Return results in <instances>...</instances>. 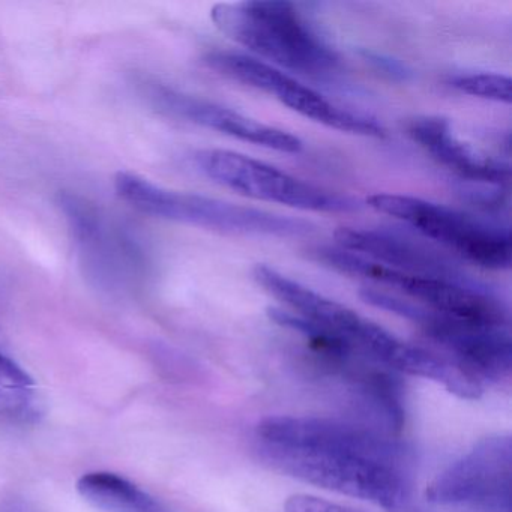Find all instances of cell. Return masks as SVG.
<instances>
[{
	"label": "cell",
	"instance_id": "2e32d148",
	"mask_svg": "<svg viewBox=\"0 0 512 512\" xmlns=\"http://www.w3.org/2000/svg\"><path fill=\"white\" fill-rule=\"evenodd\" d=\"M34 379L0 350V424H29L40 413Z\"/></svg>",
	"mask_w": 512,
	"mask_h": 512
},
{
	"label": "cell",
	"instance_id": "5b68a950",
	"mask_svg": "<svg viewBox=\"0 0 512 512\" xmlns=\"http://www.w3.org/2000/svg\"><path fill=\"white\" fill-rule=\"evenodd\" d=\"M317 256L341 274L364 278L373 283V287H383V290L403 296L433 313L475 325L509 326L505 305L469 278L451 280L407 274L338 247L322 248Z\"/></svg>",
	"mask_w": 512,
	"mask_h": 512
},
{
	"label": "cell",
	"instance_id": "9c48e42d",
	"mask_svg": "<svg viewBox=\"0 0 512 512\" xmlns=\"http://www.w3.org/2000/svg\"><path fill=\"white\" fill-rule=\"evenodd\" d=\"M511 476V437H485L433 479L427 497L437 505L511 512Z\"/></svg>",
	"mask_w": 512,
	"mask_h": 512
},
{
	"label": "cell",
	"instance_id": "9a60e30c",
	"mask_svg": "<svg viewBox=\"0 0 512 512\" xmlns=\"http://www.w3.org/2000/svg\"><path fill=\"white\" fill-rule=\"evenodd\" d=\"M77 491L104 512H167L148 491L116 473H85L77 481Z\"/></svg>",
	"mask_w": 512,
	"mask_h": 512
},
{
	"label": "cell",
	"instance_id": "4fadbf2b",
	"mask_svg": "<svg viewBox=\"0 0 512 512\" xmlns=\"http://www.w3.org/2000/svg\"><path fill=\"white\" fill-rule=\"evenodd\" d=\"M337 247L358 254L371 262L407 274L461 280L463 275L442 254L415 239L388 230L341 227L335 232Z\"/></svg>",
	"mask_w": 512,
	"mask_h": 512
},
{
	"label": "cell",
	"instance_id": "6da1fadb",
	"mask_svg": "<svg viewBox=\"0 0 512 512\" xmlns=\"http://www.w3.org/2000/svg\"><path fill=\"white\" fill-rule=\"evenodd\" d=\"M259 454L308 484L395 511L412 490V455L373 428L305 416H269L257 425Z\"/></svg>",
	"mask_w": 512,
	"mask_h": 512
},
{
	"label": "cell",
	"instance_id": "8992f818",
	"mask_svg": "<svg viewBox=\"0 0 512 512\" xmlns=\"http://www.w3.org/2000/svg\"><path fill=\"white\" fill-rule=\"evenodd\" d=\"M367 203L374 211L407 224L472 265L494 271L511 266V235L502 226L403 194H374Z\"/></svg>",
	"mask_w": 512,
	"mask_h": 512
},
{
	"label": "cell",
	"instance_id": "3957f363",
	"mask_svg": "<svg viewBox=\"0 0 512 512\" xmlns=\"http://www.w3.org/2000/svg\"><path fill=\"white\" fill-rule=\"evenodd\" d=\"M211 19L227 37L280 70L320 77L334 73L340 65L337 53L289 2L218 4L212 8Z\"/></svg>",
	"mask_w": 512,
	"mask_h": 512
},
{
	"label": "cell",
	"instance_id": "7c38bea8",
	"mask_svg": "<svg viewBox=\"0 0 512 512\" xmlns=\"http://www.w3.org/2000/svg\"><path fill=\"white\" fill-rule=\"evenodd\" d=\"M154 97L173 115L188 119L193 124L217 131L232 139L262 146L271 151L283 152V154H298L304 148L302 140L290 134L289 131L262 124L236 110L166 88H158Z\"/></svg>",
	"mask_w": 512,
	"mask_h": 512
},
{
	"label": "cell",
	"instance_id": "8fae6325",
	"mask_svg": "<svg viewBox=\"0 0 512 512\" xmlns=\"http://www.w3.org/2000/svg\"><path fill=\"white\" fill-rule=\"evenodd\" d=\"M58 203L70 224L89 277L110 289L125 286L139 277L143 254L136 239L124 227L113 223L97 205L77 194L61 193Z\"/></svg>",
	"mask_w": 512,
	"mask_h": 512
},
{
	"label": "cell",
	"instance_id": "ba28073f",
	"mask_svg": "<svg viewBox=\"0 0 512 512\" xmlns=\"http://www.w3.org/2000/svg\"><path fill=\"white\" fill-rule=\"evenodd\" d=\"M194 161L197 169L215 184L260 202L313 212H346L355 208L346 197L238 152L205 149L197 152Z\"/></svg>",
	"mask_w": 512,
	"mask_h": 512
},
{
	"label": "cell",
	"instance_id": "e0dca14e",
	"mask_svg": "<svg viewBox=\"0 0 512 512\" xmlns=\"http://www.w3.org/2000/svg\"><path fill=\"white\" fill-rule=\"evenodd\" d=\"M451 86L461 94L472 95V97L494 101V103L509 104L512 100L511 79L503 74H460L452 77Z\"/></svg>",
	"mask_w": 512,
	"mask_h": 512
},
{
	"label": "cell",
	"instance_id": "30bf717a",
	"mask_svg": "<svg viewBox=\"0 0 512 512\" xmlns=\"http://www.w3.org/2000/svg\"><path fill=\"white\" fill-rule=\"evenodd\" d=\"M403 319L415 323L446 353L452 365L482 386L511 374L512 340L509 326L475 325L433 313L410 302Z\"/></svg>",
	"mask_w": 512,
	"mask_h": 512
},
{
	"label": "cell",
	"instance_id": "5bb4252c",
	"mask_svg": "<svg viewBox=\"0 0 512 512\" xmlns=\"http://www.w3.org/2000/svg\"><path fill=\"white\" fill-rule=\"evenodd\" d=\"M409 134L434 161L460 178L484 187L502 188L508 184L509 167L463 142L446 119L439 116L413 119Z\"/></svg>",
	"mask_w": 512,
	"mask_h": 512
},
{
	"label": "cell",
	"instance_id": "ac0fdd59",
	"mask_svg": "<svg viewBox=\"0 0 512 512\" xmlns=\"http://www.w3.org/2000/svg\"><path fill=\"white\" fill-rule=\"evenodd\" d=\"M284 512H362L340 503L329 502L310 494H293L284 503Z\"/></svg>",
	"mask_w": 512,
	"mask_h": 512
},
{
	"label": "cell",
	"instance_id": "7a4b0ae2",
	"mask_svg": "<svg viewBox=\"0 0 512 512\" xmlns=\"http://www.w3.org/2000/svg\"><path fill=\"white\" fill-rule=\"evenodd\" d=\"M253 277L266 293L286 305L284 310L313 323L362 358L394 373H406L442 383L449 392L461 398H470L475 392L472 380L443 356L400 340L346 305L314 292L277 269L257 265Z\"/></svg>",
	"mask_w": 512,
	"mask_h": 512
},
{
	"label": "cell",
	"instance_id": "52a82bcc",
	"mask_svg": "<svg viewBox=\"0 0 512 512\" xmlns=\"http://www.w3.org/2000/svg\"><path fill=\"white\" fill-rule=\"evenodd\" d=\"M205 62L221 76L265 92L283 106L317 124L355 136H385V128L376 119L337 106L280 68L254 56L218 50L209 53Z\"/></svg>",
	"mask_w": 512,
	"mask_h": 512
},
{
	"label": "cell",
	"instance_id": "277c9868",
	"mask_svg": "<svg viewBox=\"0 0 512 512\" xmlns=\"http://www.w3.org/2000/svg\"><path fill=\"white\" fill-rule=\"evenodd\" d=\"M115 190L124 202L143 214L229 235L301 238L313 230L308 221L214 197L167 190L133 173L119 172Z\"/></svg>",
	"mask_w": 512,
	"mask_h": 512
}]
</instances>
